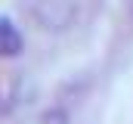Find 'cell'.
Segmentation results:
<instances>
[{
  "instance_id": "7a4b0ae2",
  "label": "cell",
  "mask_w": 133,
  "mask_h": 124,
  "mask_svg": "<svg viewBox=\"0 0 133 124\" xmlns=\"http://www.w3.org/2000/svg\"><path fill=\"white\" fill-rule=\"evenodd\" d=\"M0 50L3 56H16L22 50V34L16 31L12 19H0Z\"/></svg>"
},
{
  "instance_id": "6da1fadb",
  "label": "cell",
  "mask_w": 133,
  "mask_h": 124,
  "mask_svg": "<svg viewBox=\"0 0 133 124\" xmlns=\"http://www.w3.org/2000/svg\"><path fill=\"white\" fill-rule=\"evenodd\" d=\"M28 9L43 31H65L77 19V0H31Z\"/></svg>"
}]
</instances>
